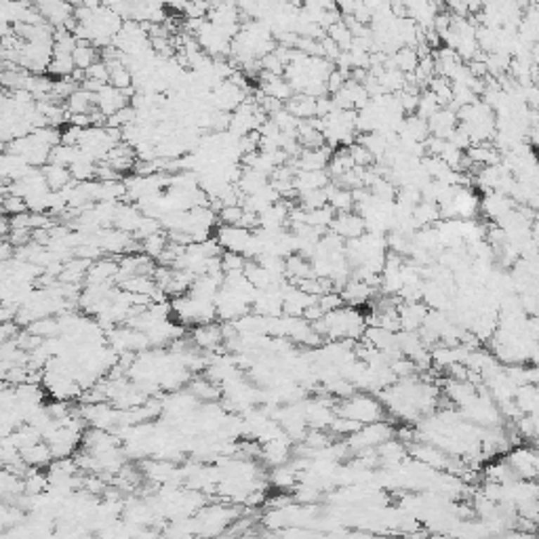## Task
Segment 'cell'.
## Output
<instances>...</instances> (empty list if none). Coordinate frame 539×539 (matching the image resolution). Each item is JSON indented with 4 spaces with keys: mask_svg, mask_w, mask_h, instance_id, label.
Instances as JSON below:
<instances>
[{
    "mask_svg": "<svg viewBox=\"0 0 539 539\" xmlns=\"http://www.w3.org/2000/svg\"><path fill=\"white\" fill-rule=\"evenodd\" d=\"M371 295H373V289H371L369 285L361 283V280H354V278H350V280L346 283V287L339 291L342 301L348 304L350 308H356V306H361V304H367V301L371 299Z\"/></svg>",
    "mask_w": 539,
    "mask_h": 539,
    "instance_id": "obj_8",
    "label": "cell"
},
{
    "mask_svg": "<svg viewBox=\"0 0 539 539\" xmlns=\"http://www.w3.org/2000/svg\"><path fill=\"white\" fill-rule=\"evenodd\" d=\"M420 63V57H417V51L415 48H409V46H401L396 53L390 55V65L403 74H413L415 67Z\"/></svg>",
    "mask_w": 539,
    "mask_h": 539,
    "instance_id": "obj_13",
    "label": "cell"
},
{
    "mask_svg": "<svg viewBox=\"0 0 539 539\" xmlns=\"http://www.w3.org/2000/svg\"><path fill=\"white\" fill-rule=\"evenodd\" d=\"M506 466L514 474V479L531 481L538 472V453L529 447H517L508 453Z\"/></svg>",
    "mask_w": 539,
    "mask_h": 539,
    "instance_id": "obj_2",
    "label": "cell"
},
{
    "mask_svg": "<svg viewBox=\"0 0 539 539\" xmlns=\"http://www.w3.org/2000/svg\"><path fill=\"white\" fill-rule=\"evenodd\" d=\"M72 61H74V70L84 72V70H89L95 61H99V59H97V48H95L93 44H89V42H80V40H78V46H76L74 53H72Z\"/></svg>",
    "mask_w": 539,
    "mask_h": 539,
    "instance_id": "obj_14",
    "label": "cell"
},
{
    "mask_svg": "<svg viewBox=\"0 0 539 539\" xmlns=\"http://www.w3.org/2000/svg\"><path fill=\"white\" fill-rule=\"evenodd\" d=\"M337 413L361 426H369L384 420V407L367 394H352L350 398H344Z\"/></svg>",
    "mask_w": 539,
    "mask_h": 539,
    "instance_id": "obj_1",
    "label": "cell"
},
{
    "mask_svg": "<svg viewBox=\"0 0 539 539\" xmlns=\"http://www.w3.org/2000/svg\"><path fill=\"white\" fill-rule=\"evenodd\" d=\"M512 209H517V202L504 194H498V192H489L481 202V211L485 213V217L493 219V223L500 217H504L506 213H510Z\"/></svg>",
    "mask_w": 539,
    "mask_h": 539,
    "instance_id": "obj_7",
    "label": "cell"
},
{
    "mask_svg": "<svg viewBox=\"0 0 539 539\" xmlns=\"http://www.w3.org/2000/svg\"><path fill=\"white\" fill-rule=\"evenodd\" d=\"M331 183V177L327 171H297L293 175V188L297 194L312 192V190H325Z\"/></svg>",
    "mask_w": 539,
    "mask_h": 539,
    "instance_id": "obj_6",
    "label": "cell"
},
{
    "mask_svg": "<svg viewBox=\"0 0 539 539\" xmlns=\"http://www.w3.org/2000/svg\"><path fill=\"white\" fill-rule=\"evenodd\" d=\"M108 70H110V82H108V84H112V86L118 89V91L135 89V86H133V74H131L129 67H124L122 63H116V65H112V67H108Z\"/></svg>",
    "mask_w": 539,
    "mask_h": 539,
    "instance_id": "obj_17",
    "label": "cell"
},
{
    "mask_svg": "<svg viewBox=\"0 0 539 539\" xmlns=\"http://www.w3.org/2000/svg\"><path fill=\"white\" fill-rule=\"evenodd\" d=\"M63 105H65V110H67L70 116H74V114H91V112L95 110V95L89 93V91H84L82 86H78V89L65 99Z\"/></svg>",
    "mask_w": 539,
    "mask_h": 539,
    "instance_id": "obj_10",
    "label": "cell"
},
{
    "mask_svg": "<svg viewBox=\"0 0 539 539\" xmlns=\"http://www.w3.org/2000/svg\"><path fill=\"white\" fill-rule=\"evenodd\" d=\"M297 202L306 211H314L320 207H327V194L325 190H312V192H301L297 194Z\"/></svg>",
    "mask_w": 539,
    "mask_h": 539,
    "instance_id": "obj_19",
    "label": "cell"
},
{
    "mask_svg": "<svg viewBox=\"0 0 539 539\" xmlns=\"http://www.w3.org/2000/svg\"><path fill=\"white\" fill-rule=\"evenodd\" d=\"M19 457H21V462H23L27 468H36V470L46 468V466L53 462L51 451H48V447H46L44 443H38V445H34V447H27V449L19 451Z\"/></svg>",
    "mask_w": 539,
    "mask_h": 539,
    "instance_id": "obj_12",
    "label": "cell"
},
{
    "mask_svg": "<svg viewBox=\"0 0 539 539\" xmlns=\"http://www.w3.org/2000/svg\"><path fill=\"white\" fill-rule=\"evenodd\" d=\"M167 247H169V236H167L162 230L141 240V251H143V255H148L150 259H158V257L164 253Z\"/></svg>",
    "mask_w": 539,
    "mask_h": 539,
    "instance_id": "obj_15",
    "label": "cell"
},
{
    "mask_svg": "<svg viewBox=\"0 0 539 539\" xmlns=\"http://www.w3.org/2000/svg\"><path fill=\"white\" fill-rule=\"evenodd\" d=\"M247 261L249 259H245L242 255H238V253H221V272L223 274H238V272H242L245 270V266H247Z\"/></svg>",
    "mask_w": 539,
    "mask_h": 539,
    "instance_id": "obj_20",
    "label": "cell"
},
{
    "mask_svg": "<svg viewBox=\"0 0 539 539\" xmlns=\"http://www.w3.org/2000/svg\"><path fill=\"white\" fill-rule=\"evenodd\" d=\"M2 213H6V215H11V217H15V215H21V213H25L27 209H25V200L23 198H19V196H15V194H4L2 196Z\"/></svg>",
    "mask_w": 539,
    "mask_h": 539,
    "instance_id": "obj_22",
    "label": "cell"
},
{
    "mask_svg": "<svg viewBox=\"0 0 539 539\" xmlns=\"http://www.w3.org/2000/svg\"><path fill=\"white\" fill-rule=\"evenodd\" d=\"M348 154H350L354 167H358V169H369V167L375 164V158H373L361 143H356V141L348 148Z\"/></svg>",
    "mask_w": 539,
    "mask_h": 539,
    "instance_id": "obj_21",
    "label": "cell"
},
{
    "mask_svg": "<svg viewBox=\"0 0 539 539\" xmlns=\"http://www.w3.org/2000/svg\"><path fill=\"white\" fill-rule=\"evenodd\" d=\"M42 175H44V181H46V188L51 192H61L63 188H67L74 179L70 175V171L65 167H59V164H46L42 167Z\"/></svg>",
    "mask_w": 539,
    "mask_h": 539,
    "instance_id": "obj_11",
    "label": "cell"
},
{
    "mask_svg": "<svg viewBox=\"0 0 539 539\" xmlns=\"http://www.w3.org/2000/svg\"><path fill=\"white\" fill-rule=\"evenodd\" d=\"M285 110L289 114H293L297 120H312V118H316V99H312L304 93H295L285 103Z\"/></svg>",
    "mask_w": 539,
    "mask_h": 539,
    "instance_id": "obj_9",
    "label": "cell"
},
{
    "mask_svg": "<svg viewBox=\"0 0 539 539\" xmlns=\"http://www.w3.org/2000/svg\"><path fill=\"white\" fill-rule=\"evenodd\" d=\"M221 226H238L240 223V217H242V207L240 204H234V207H221L219 213H217Z\"/></svg>",
    "mask_w": 539,
    "mask_h": 539,
    "instance_id": "obj_23",
    "label": "cell"
},
{
    "mask_svg": "<svg viewBox=\"0 0 539 539\" xmlns=\"http://www.w3.org/2000/svg\"><path fill=\"white\" fill-rule=\"evenodd\" d=\"M223 342V335H221V327L215 325V323H207V325H196L192 329V344L202 352H217L219 350V344Z\"/></svg>",
    "mask_w": 539,
    "mask_h": 539,
    "instance_id": "obj_5",
    "label": "cell"
},
{
    "mask_svg": "<svg viewBox=\"0 0 539 539\" xmlns=\"http://www.w3.org/2000/svg\"><path fill=\"white\" fill-rule=\"evenodd\" d=\"M249 238H251V232L240 228V226H221L219 232H217V245L228 251V253H238L242 255L247 245H249Z\"/></svg>",
    "mask_w": 539,
    "mask_h": 539,
    "instance_id": "obj_4",
    "label": "cell"
},
{
    "mask_svg": "<svg viewBox=\"0 0 539 539\" xmlns=\"http://www.w3.org/2000/svg\"><path fill=\"white\" fill-rule=\"evenodd\" d=\"M329 230H331L333 234H337L342 240L348 242V240L361 238V236L367 232V226H365V219H363L361 215H356L354 211H350V213H335V217H333Z\"/></svg>",
    "mask_w": 539,
    "mask_h": 539,
    "instance_id": "obj_3",
    "label": "cell"
},
{
    "mask_svg": "<svg viewBox=\"0 0 539 539\" xmlns=\"http://www.w3.org/2000/svg\"><path fill=\"white\" fill-rule=\"evenodd\" d=\"M327 36L339 46V51H348L352 40H354V36L350 34V30H348V25L344 21H337L331 27H327Z\"/></svg>",
    "mask_w": 539,
    "mask_h": 539,
    "instance_id": "obj_18",
    "label": "cell"
},
{
    "mask_svg": "<svg viewBox=\"0 0 539 539\" xmlns=\"http://www.w3.org/2000/svg\"><path fill=\"white\" fill-rule=\"evenodd\" d=\"M48 74L57 76V78H70L72 72H74V61H72V55H65V53H53L51 57V63H48Z\"/></svg>",
    "mask_w": 539,
    "mask_h": 539,
    "instance_id": "obj_16",
    "label": "cell"
}]
</instances>
